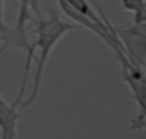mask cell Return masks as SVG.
<instances>
[{"mask_svg": "<svg viewBox=\"0 0 146 139\" xmlns=\"http://www.w3.org/2000/svg\"><path fill=\"white\" fill-rule=\"evenodd\" d=\"M36 13L38 14V20L36 21V41L31 44V50L27 53L26 55V67H24V74H23V81L20 85V91L19 95L16 96V99L21 101V98H24L26 94V87L29 82V74H30V65L31 61L34 58L36 50H38V55H37V65H36V72H34V80H33V88L31 94L29 95V98L26 101H23L20 104L21 108H26L29 105H31L36 98L38 96L41 84H43V77H44V70L47 65L51 51L54 50V47L57 46V43L70 31H75V30H82L81 26L72 23V21H64L60 14L55 10H50L47 17H41L38 10L34 7Z\"/></svg>", "mask_w": 146, "mask_h": 139, "instance_id": "obj_1", "label": "cell"}, {"mask_svg": "<svg viewBox=\"0 0 146 139\" xmlns=\"http://www.w3.org/2000/svg\"><path fill=\"white\" fill-rule=\"evenodd\" d=\"M116 34L128 57L138 65L146 64V21L132 23L125 29H116Z\"/></svg>", "mask_w": 146, "mask_h": 139, "instance_id": "obj_2", "label": "cell"}, {"mask_svg": "<svg viewBox=\"0 0 146 139\" xmlns=\"http://www.w3.org/2000/svg\"><path fill=\"white\" fill-rule=\"evenodd\" d=\"M21 119V115L17 111V106L9 104L4 98L0 96V131L1 139H16L17 136V124Z\"/></svg>", "mask_w": 146, "mask_h": 139, "instance_id": "obj_3", "label": "cell"}, {"mask_svg": "<svg viewBox=\"0 0 146 139\" xmlns=\"http://www.w3.org/2000/svg\"><path fill=\"white\" fill-rule=\"evenodd\" d=\"M64 3H67L71 9H74L75 11L81 13L82 16L88 17L90 20H92L94 23H97L101 27H106L105 21L101 19V16L98 14V11H94V9L90 6V3L87 0H62Z\"/></svg>", "mask_w": 146, "mask_h": 139, "instance_id": "obj_4", "label": "cell"}, {"mask_svg": "<svg viewBox=\"0 0 146 139\" xmlns=\"http://www.w3.org/2000/svg\"><path fill=\"white\" fill-rule=\"evenodd\" d=\"M146 128V105L139 108V114L135 119H132V125L131 129L132 131H141Z\"/></svg>", "mask_w": 146, "mask_h": 139, "instance_id": "obj_5", "label": "cell"}, {"mask_svg": "<svg viewBox=\"0 0 146 139\" xmlns=\"http://www.w3.org/2000/svg\"><path fill=\"white\" fill-rule=\"evenodd\" d=\"M143 3H145V0H121L122 9L128 13H132V14H135L142 7Z\"/></svg>", "mask_w": 146, "mask_h": 139, "instance_id": "obj_6", "label": "cell"}, {"mask_svg": "<svg viewBox=\"0 0 146 139\" xmlns=\"http://www.w3.org/2000/svg\"><path fill=\"white\" fill-rule=\"evenodd\" d=\"M146 21V0L142 4V7L133 14V23H143Z\"/></svg>", "mask_w": 146, "mask_h": 139, "instance_id": "obj_7", "label": "cell"}, {"mask_svg": "<svg viewBox=\"0 0 146 139\" xmlns=\"http://www.w3.org/2000/svg\"><path fill=\"white\" fill-rule=\"evenodd\" d=\"M3 9H4V0H0V19L3 20Z\"/></svg>", "mask_w": 146, "mask_h": 139, "instance_id": "obj_8", "label": "cell"}, {"mask_svg": "<svg viewBox=\"0 0 146 139\" xmlns=\"http://www.w3.org/2000/svg\"><path fill=\"white\" fill-rule=\"evenodd\" d=\"M10 1H11L13 4H19V1H20V0H10Z\"/></svg>", "mask_w": 146, "mask_h": 139, "instance_id": "obj_9", "label": "cell"}, {"mask_svg": "<svg viewBox=\"0 0 146 139\" xmlns=\"http://www.w3.org/2000/svg\"><path fill=\"white\" fill-rule=\"evenodd\" d=\"M0 44H1V36H0Z\"/></svg>", "mask_w": 146, "mask_h": 139, "instance_id": "obj_10", "label": "cell"}, {"mask_svg": "<svg viewBox=\"0 0 146 139\" xmlns=\"http://www.w3.org/2000/svg\"><path fill=\"white\" fill-rule=\"evenodd\" d=\"M143 68H146V64H145V65H143Z\"/></svg>", "mask_w": 146, "mask_h": 139, "instance_id": "obj_11", "label": "cell"}, {"mask_svg": "<svg viewBox=\"0 0 146 139\" xmlns=\"http://www.w3.org/2000/svg\"><path fill=\"white\" fill-rule=\"evenodd\" d=\"M0 139H1V138H0Z\"/></svg>", "mask_w": 146, "mask_h": 139, "instance_id": "obj_12", "label": "cell"}]
</instances>
